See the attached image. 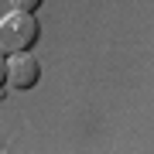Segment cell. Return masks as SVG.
<instances>
[{
    "label": "cell",
    "mask_w": 154,
    "mask_h": 154,
    "mask_svg": "<svg viewBox=\"0 0 154 154\" xmlns=\"http://www.w3.org/2000/svg\"><path fill=\"white\" fill-rule=\"evenodd\" d=\"M38 21H34V14L28 11H14L7 14L4 21H0V51L4 55H21V51H31L34 45H38Z\"/></svg>",
    "instance_id": "6da1fadb"
},
{
    "label": "cell",
    "mask_w": 154,
    "mask_h": 154,
    "mask_svg": "<svg viewBox=\"0 0 154 154\" xmlns=\"http://www.w3.org/2000/svg\"><path fill=\"white\" fill-rule=\"evenodd\" d=\"M41 79V62L28 55V51H21V55H11L7 62V86L17 89V93H24V89H34Z\"/></svg>",
    "instance_id": "7a4b0ae2"
},
{
    "label": "cell",
    "mask_w": 154,
    "mask_h": 154,
    "mask_svg": "<svg viewBox=\"0 0 154 154\" xmlns=\"http://www.w3.org/2000/svg\"><path fill=\"white\" fill-rule=\"evenodd\" d=\"M11 4H14V11H28V14H34L45 0H11Z\"/></svg>",
    "instance_id": "3957f363"
},
{
    "label": "cell",
    "mask_w": 154,
    "mask_h": 154,
    "mask_svg": "<svg viewBox=\"0 0 154 154\" xmlns=\"http://www.w3.org/2000/svg\"><path fill=\"white\" fill-rule=\"evenodd\" d=\"M4 86H7V62H4V51H0V99H4Z\"/></svg>",
    "instance_id": "277c9868"
}]
</instances>
